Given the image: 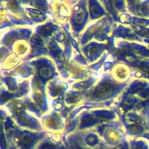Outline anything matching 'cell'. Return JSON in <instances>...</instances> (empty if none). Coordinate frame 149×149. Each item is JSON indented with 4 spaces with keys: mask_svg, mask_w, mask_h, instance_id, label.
I'll return each instance as SVG.
<instances>
[{
    "mask_svg": "<svg viewBox=\"0 0 149 149\" xmlns=\"http://www.w3.org/2000/svg\"><path fill=\"white\" fill-rule=\"evenodd\" d=\"M20 141L22 143V144H23L24 146H28L30 144V143L32 141V137H30L28 135H23L22 136H20Z\"/></svg>",
    "mask_w": 149,
    "mask_h": 149,
    "instance_id": "4",
    "label": "cell"
},
{
    "mask_svg": "<svg viewBox=\"0 0 149 149\" xmlns=\"http://www.w3.org/2000/svg\"><path fill=\"white\" fill-rule=\"evenodd\" d=\"M39 74L43 78H49L52 75V70L48 67H42L40 70H39Z\"/></svg>",
    "mask_w": 149,
    "mask_h": 149,
    "instance_id": "3",
    "label": "cell"
},
{
    "mask_svg": "<svg viewBox=\"0 0 149 149\" xmlns=\"http://www.w3.org/2000/svg\"><path fill=\"white\" fill-rule=\"evenodd\" d=\"M114 90V87L110 83H105L99 86L96 90L95 95L97 97H104L112 94Z\"/></svg>",
    "mask_w": 149,
    "mask_h": 149,
    "instance_id": "1",
    "label": "cell"
},
{
    "mask_svg": "<svg viewBox=\"0 0 149 149\" xmlns=\"http://www.w3.org/2000/svg\"><path fill=\"white\" fill-rule=\"evenodd\" d=\"M43 149H53V148H51V147H50V146H46V147H45Z\"/></svg>",
    "mask_w": 149,
    "mask_h": 149,
    "instance_id": "6",
    "label": "cell"
},
{
    "mask_svg": "<svg viewBox=\"0 0 149 149\" xmlns=\"http://www.w3.org/2000/svg\"><path fill=\"white\" fill-rule=\"evenodd\" d=\"M85 18V13L83 10L79 7H76L74 8V20L77 24H80L83 23Z\"/></svg>",
    "mask_w": 149,
    "mask_h": 149,
    "instance_id": "2",
    "label": "cell"
},
{
    "mask_svg": "<svg viewBox=\"0 0 149 149\" xmlns=\"http://www.w3.org/2000/svg\"><path fill=\"white\" fill-rule=\"evenodd\" d=\"M23 109V106L22 104H15L14 106V110L17 112V113L20 114V113H22Z\"/></svg>",
    "mask_w": 149,
    "mask_h": 149,
    "instance_id": "5",
    "label": "cell"
}]
</instances>
